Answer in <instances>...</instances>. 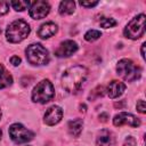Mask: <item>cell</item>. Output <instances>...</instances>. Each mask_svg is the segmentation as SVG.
I'll use <instances>...</instances> for the list:
<instances>
[{"instance_id":"24","label":"cell","mask_w":146,"mask_h":146,"mask_svg":"<svg viewBox=\"0 0 146 146\" xmlns=\"http://www.w3.org/2000/svg\"><path fill=\"white\" fill-rule=\"evenodd\" d=\"M137 110H138V112H140L143 114L146 112V106H145V102L144 100H139L137 103Z\"/></svg>"},{"instance_id":"2","label":"cell","mask_w":146,"mask_h":146,"mask_svg":"<svg viewBox=\"0 0 146 146\" xmlns=\"http://www.w3.org/2000/svg\"><path fill=\"white\" fill-rule=\"evenodd\" d=\"M30 25L23 19H16L9 24L6 30V36L9 42L17 43L24 40L30 34Z\"/></svg>"},{"instance_id":"13","label":"cell","mask_w":146,"mask_h":146,"mask_svg":"<svg viewBox=\"0 0 146 146\" xmlns=\"http://www.w3.org/2000/svg\"><path fill=\"white\" fill-rule=\"evenodd\" d=\"M56 32H57V25L52 22H47L40 26V29L38 30V35L42 39H48L52 36Z\"/></svg>"},{"instance_id":"7","label":"cell","mask_w":146,"mask_h":146,"mask_svg":"<svg viewBox=\"0 0 146 146\" xmlns=\"http://www.w3.org/2000/svg\"><path fill=\"white\" fill-rule=\"evenodd\" d=\"M9 136L14 143L23 144L32 140L34 137V133L29 129H26L24 125L19 123H14L9 127Z\"/></svg>"},{"instance_id":"1","label":"cell","mask_w":146,"mask_h":146,"mask_svg":"<svg viewBox=\"0 0 146 146\" xmlns=\"http://www.w3.org/2000/svg\"><path fill=\"white\" fill-rule=\"evenodd\" d=\"M88 71L82 65H75L67 68L62 75V86L63 88L71 94H75L82 87V83L86 81Z\"/></svg>"},{"instance_id":"6","label":"cell","mask_w":146,"mask_h":146,"mask_svg":"<svg viewBox=\"0 0 146 146\" xmlns=\"http://www.w3.org/2000/svg\"><path fill=\"white\" fill-rule=\"evenodd\" d=\"M145 19L146 18L144 14H140L133 17L124 27V31H123L124 35L132 40L139 39L145 32Z\"/></svg>"},{"instance_id":"30","label":"cell","mask_w":146,"mask_h":146,"mask_svg":"<svg viewBox=\"0 0 146 146\" xmlns=\"http://www.w3.org/2000/svg\"><path fill=\"white\" fill-rule=\"evenodd\" d=\"M0 117H1V111H0Z\"/></svg>"},{"instance_id":"18","label":"cell","mask_w":146,"mask_h":146,"mask_svg":"<svg viewBox=\"0 0 146 146\" xmlns=\"http://www.w3.org/2000/svg\"><path fill=\"white\" fill-rule=\"evenodd\" d=\"M10 5L13 6V8H14L15 10H17V11H23V10H25L26 8H29V6L31 5V2H30V1H21V0H18V1H11Z\"/></svg>"},{"instance_id":"3","label":"cell","mask_w":146,"mask_h":146,"mask_svg":"<svg viewBox=\"0 0 146 146\" xmlns=\"http://www.w3.org/2000/svg\"><path fill=\"white\" fill-rule=\"evenodd\" d=\"M25 54L29 63L32 65H46L49 62V52L40 43H33L27 46Z\"/></svg>"},{"instance_id":"9","label":"cell","mask_w":146,"mask_h":146,"mask_svg":"<svg viewBox=\"0 0 146 146\" xmlns=\"http://www.w3.org/2000/svg\"><path fill=\"white\" fill-rule=\"evenodd\" d=\"M113 124L116 125V127H121L123 124H128L130 127L136 128V127H139L140 125V120L138 117H136L135 115L130 114V113L122 112V113H119L117 115L114 116Z\"/></svg>"},{"instance_id":"26","label":"cell","mask_w":146,"mask_h":146,"mask_svg":"<svg viewBox=\"0 0 146 146\" xmlns=\"http://www.w3.org/2000/svg\"><path fill=\"white\" fill-rule=\"evenodd\" d=\"M10 62H11V64H13L14 66H17V65L21 64V58H19L18 56H13V57L10 58Z\"/></svg>"},{"instance_id":"25","label":"cell","mask_w":146,"mask_h":146,"mask_svg":"<svg viewBox=\"0 0 146 146\" xmlns=\"http://www.w3.org/2000/svg\"><path fill=\"white\" fill-rule=\"evenodd\" d=\"M80 5L83 7H95L98 5V1H94V2H87V1H80Z\"/></svg>"},{"instance_id":"4","label":"cell","mask_w":146,"mask_h":146,"mask_svg":"<svg viewBox=\"0 0 146 146\" xmlns=\"http://www.w3.org/2000/svg\"><path fill=\"white\" fill-rule=\"evenodd\" d=\"M55 95L54 86L49 80L40 81L32 91V100L40 104H46Z\"/></svg>"},{"instance_id":"11","label":"cell","mask_w":146,"mask_h":146,"mask_svg":"<svg viewBox=\"0 0 146 146\" xmlns=\"http://www.w3.org/2000/svg\"><path fill=\"white\" fill-rule=\"evenodd\" d=\"M78 50V44L73 40H65L62 42L55 51L57 57H70Z\"/></svg>"},{"instance_id":"12","label":"cell","mask_w":146,"mask_h":146,"mask_svg":"<svg viewBox=\"0 0 146 146\" xmlns=\"http://www.w3.org/2000/svg\"><path fill=\"white\" fill-rule=\"evenodd\" d=\"M124 90H125V84L123 82L113 80L110 82L107 87V95L110 96V98H117L123 94Z\"/></svg>"},{"instance_id":"23","label":"cell","mask_w":146,"mask_h":146,"mask_svg":"<svg viewBox=\"0 0 146 146\" xmlns=\"http://www.w3.org/2000/svg\"><path fill=\"white\" fill-rule=\"evenodd\" d=\"M9 9V2H0V15L7 14Z\"/></svg>"},{"instance_id":"20","label":"cell","mask_w":146,"mask_h":146,"mask_svg":"<svg viewBox=\"0 0 146 146\" xmlns=\"http://www.w3.org/2000/svg\"><path fill=\"white\" fill-rule=\"evenodd\" d=\"M103 95H104V88L102 86H98L94 90H91V92L89 95V99L90 100H94V99H97V98L102 97Z\"/></svg>"},{"instance_id":"15","label":"cell","mask_w":146,"mask_h":146,"mask_svg":"<svg viewBox=\"0 0 146 146\" xmlns=\"http://www.w3.org/2000/svg\"><path fill=\"white\" fill-rule=\"evenodd\" d=\"M83 127V121L82 119H75L68 122V132L73 137H79Z\"/></svg>"},{"instance_id":"16","label":"cell","mask_w":146,"mask_h":146,"mask_svg":"<svg viewBox=\"0 0 146 146\" xmlns=\"http://www.w3.org/2000/svg\"><path fill=\"white\" fill-rule=\"evenodd\" d=\"M13 83V76L9 74V72L5 68L2 64H0V88H7L11 86Z\"/></svg>"},{"instance_id":"29","label":"cell","mask_w":146,"mask_h":146,"mask_svg":"<svg viewBox=\"0 0 146 146\" xmlns=\"http://www.w3.org/2000/svg\"><path fill=\"white\" fill-rule=\"evenodd\" d=\"M1 135H2V131L0 130V138H1Z\"/></svg>"},{"instance_id":"10","label":"cell","mask_w":146,"mask_h":146,"mask_svg":"<svg viewBox=\"0 0 146 146\" xmlns=\"http://www.w3.org/2000/svg\"><path fill=\"white\" fill-rule=\"evenodd\" d=\"M62 116H63V110L59 106L54 105V106H50L46 111L44 116H43V120H44V123L46 124H48V125H55V124H57L62 120Z\"/></svg>"},{"instance_id":"17","label":"cell","mask_w":146,"mask_h":146,"mask_svg":"<svg viewBox=\"0 0 146 146\" xmlns=\"http://www.w3.org/2000/svg\"><path fill=\"white\" fill-rule=\"evenodd\" d=\"M75 9V3L72 0H65L59 3V14L60 15H70L73 14Z\"/></svg>"},{"instance_id":"27","label":"cell","mask_w":146,"mask_h":146,"mask_svg":"<svg viewBox=\"0 0 146 146\" xmlns=\"http://www.w3.org/2000/svg\"><path fill=\"white\" fill-rule=\"evenodd\" d=\"M107 117H108V115H107L106 113H103V114L99 115V120H100L102 122H106V121H107Z\"/></svg>"},{"instance_id":"5","label":"cell","mask_w":146,"mask_h":146,"mask_svg":"<svg viewBox=\"0 0 146 146\" xmlns=\"http://www.w3.org/2000/svg\"><path fill=\"white\" fill-rule=\"evenodd\" d=\"M116 72L123 80L131 82V81H135V80L139 79L141 70H140V67L136 66L130 59L124 58V59H121L117 63Z\"/></svg>"},{"instance_id":"21","label":"cell","mask_w":146,"mask_h":146,"mask_svg":"<svg viewBox=\"0 0 146 146\" xmlns=\"http://www.w3.org/2000/svg\"><path fill=\"white\" fill-rule=\"evenodd\" d=\"M100 25L105 29H108V27H113L116 25V22L114 18H108V17H104L100 19Z\"/></svg>"},{"instance_id":"28","label":"cell","mask_w":146,"mask_h":146,"mask_svg":"<svg viewBox=\"0 0 146 146\" xmlns=\"http://www.w3.org/2000/svg\"><path fill=\"white\" fill-rule=\"evenodd\" d=\"M144 48H145V43L141 44V57H143V58L145 57V55H144Z\"/></svg>"},{"instance_id":"19","label":"cell","mask_w":146,"mask_h":146,"mask_svg":"<svg viewBox=\"0 0 146 146\" xmlns=\"http://www.w3.org/2000/svg\"><path fill=\"white\" fill-rule=\"evenodd\" d=\"M100 35H102V33H100L99 31H97V30H89V31L84 34V39H86L87 41L91 42V41L97 40Z\"/></svg>"},{"instance_id":"31","label":"cell","mask_w":146,"mask_h":146,"mask_svg":"<svg viewBox=\"0 0 146 146\" xmlns=\"http://www.w3.org/2000/svg\"><path fill=\"white\" fill-rule=\"evenodd\" d=\"M0 32H1V29H0Z\"/></svg>"},{"instance_id":"22","label":"cell","mask_w":146,"mask_h":146,"mask_svg":"<svg viewBox=\"0 0 146 146\" xmlns=\"http://www.w3.org/2000/svg\"><path fill=\"white\" fill-rule=\"evenodd\" d=\"M123 146H136V139L131 136H128L123 143Z\"/></svg>"},{"instance_id":"8","label":"cell","mask_w":146,"mask_h":146,"mask_svg":"<svg viewBox=\"0 0 146 146\" xmlns=\"http://www.w3.org/2000/svg\"><path fill=\"white\" fill-rule=\"evenodd\" d=\"M50 6L47 1H34L30 5V16L33 19H41L49 14Z\"/></svg>"},{"instance_id":"14","label":"cell","mask_w":146,"mask_h":146,"mask_svg":"<svg viewBox=\"0 0 146 146\" xmlns=\"http://www.w3.org/2000/svg\"><path fill=\"white\" fill-rule=\"evenodd\" d=\"M97 146H111L113 144V136L108 130H102L96 139Z\"/></svg>"}]
</instances>
